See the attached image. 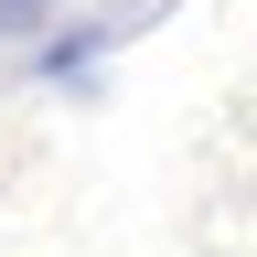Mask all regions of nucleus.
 I'll list each match as a JSON object with an SVG mask.
<instances>
[{
  "label": "nucleus",
  "mask_w": 257,
  "mask_h": 257,
  "mask_svg": "<svg viewBox=\"0 0 257 257\" xmlns=\"http://www.w3.org/2000/svg\"><path fill=\"white\" fill-rule=\"evenodd\" d=\"M32 32H54V0H0V43H32Z\"/></svg>",
  "instance_id": "nucleus-1"
}]
</instances>
